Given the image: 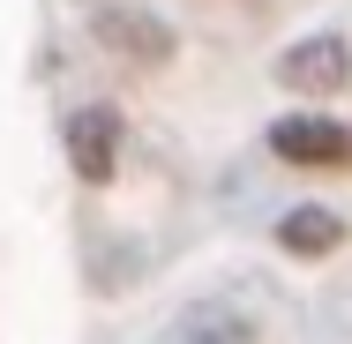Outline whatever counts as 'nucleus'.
<instances>
[{"instance_id": "1", "label": "nucleus", "mask_w": 352, "mask_h": 344, "mask_svg": "<svg viewBox=\"0 0 352 344\" xmlns=\"http://www.w3.org/2000/svg\"><path fill=\"white\" fill-rule=\"evenodd\" d=\"M278 82L300 90V98H338L352 82V45L345 38H300V45L278 60Z\"/></svg>"}, {"instance_id": "2", "label": "nucleus", "mask_w": 352, "mask_h": 344, "mask_svg": "<svg viewBox=\"0 0 352 344\" xmlns=\"http://www.w3.org/2000/svg\"><path fill=\"white\" fill-rule=\"evenodd\" d=\"M270 150H278L285 165L338 172V165H352V128L322 120V113H307V120H278V128H270Z\"/></svg>"}, {"instance_id": "3", "label": "nucleus", "mask_w": 352, "mask_h": 344, "mask_svg": "<svg viewBox=\"0 0 352 344\" xmlns=\"http://www.w3.org/2000/svg\"><path fill=\"white\" fill-rule=\"evenodd\" d=\"M68 165L98 187V180H113V165H120V113L113 105H82V113H68Z\"/></svg>"}, {"instance_id": "4", "label": "nucleus", "mask_w": 352, "mask_h": 344, "mask_svg": "<svg viewBox=\"0 0 352 344\" xmlns=\"http://www.w3.org/2000/svg\"><path fill=\"white\" fill-rule=\"evenodd\" d=\"M98 45H105V53H128L142 68H157V60L173 53V30H165L157 15H142V8H105V15H98Z\"/></svg>"}, {"instance_id": "5", "label": "nucleus", "mask_w": 352, "mask_h": 344, "mask_svg": "<svg viewBox=\"0 0 352 344\" xmlns=\"http://www.w3.org/2000/svg\"><path fill=\"white\" fill-rule=\"evenodd\" d=\"M278 240L292 247V255H330V247L345 240V225H338L330 209H292V217L278 225Z\"/></svg>"}]
</instances>
